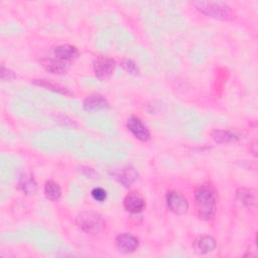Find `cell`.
Masks as SVG:
<instances>
[{
	"label": "cell",
	"instance_id": "1",
	"mask_svg": "<svg viewBox=\"0 0 258 258\" xmlns=\"http://www.w3.org/2000/svg\"><path fill=\"white\" fill-rule=\"evenodd\" d=\"M195 199L199 218L205 221L211 220L215 216L217 210V201L213 189L203 185L198 188Z\"/></svg>",
	"mask_w": 258,
	"mask_h": 258
},
{
	"label": "cell",
	"instance_id": "2",
	"mask_svg": "<svg viewBox=\"0 0 258 258\" xmlns=\"http://www.w3.org/2000/svg\"><path fill=\"white\" fill-rule=\"evenodd\" d=\"M194 5L203 14L218 20H227L232 14L231 7L223 1H196Z\"/></svg>",
	"mask_w": 258,
	"mask_h": 258
},
{
	"label": "cell",
	"instance_id": "3",
	"mask_svg": "<svg viewBox=\"0 0 258 258\" xmlns=\"http://www.w3.org/2000/svg\"><path fill=\"white\" fill-rule=\"evenodd\" d=\"M77 226L86 234L97 235L105 227L103 218L97 213H81L76 219Z\"/></svg>",
	"mask_w": 258,
	"mask_h": 258
},
{
	"label": "cell",
	"instance_id": "4",
	"mask_svg": "<svg viewBox=\"0 0 258 258\" xmlns=\"http://www.w3.org/2000/svg\"><path fill=\"white\" fill-rule=\"evenodd\" d=\"M115 60L111 57L101 56L94 62V72L96 77L101 81H106L111 78L115 71Z\"/></svg>",
	"mask_w": 258,
	"mask_h": 258
},
{
	"label": "cell",
	"instance_id": "5",
	"mask_svg": "<svg viewBox=\"0 0 258 258\" xmlns=\"http://www.w3.org/2000/svg\"><path fill=\"white\" fill-rule=\"evenodd\" d=\"M166 204L168 209L175 215H183L188 210L187 200L181 194L175 190L167 192Z\"/></svg>",
	"mask_w": 258,
	"mask_h": 258
},
{
	"label": "cell",
	"instance_id": "6",
	"mask_svg": "<svg viewBox=\"0 0 258 258\" xmlns=\"http://www.w3.org/2000/svg\"><path fill=\"white\" fill-rule=\"evenodd\" d=\"M127 128L140 141H147L150 138L149 130L137 117H130L127 120Z\"/></svg>",
	"mask_w": 258,
	"mask_h": 258
},
{
	"label": "cell",
	"instance_id": "7",
	"mask_svg": "<svg viewBox=\"0 0 258 258\" xmlns=\"http://www.w3.org/2000/svg\"><path fill=\"white\" fill-rule=\"evenodd\" d=\"M83 108L87 112H99L103 110H108L110 108V105L103 96L93 94L88 96L84 100Z\"/></svg>",
	"mask_w": 258,
	"mask_h": 258
},
{
	"label": "cell",
	"instance_id": "8",
	"mask_svg": "<svg viewBox=\"0 0 258 258\" xmlns=\"http://www.w3.org/2000/svg\"><path fill=\"white\" fill-rule=\"evenodd\" d=\"M116 246L118 248V250L122 253H132L134 252L139 245L138 239L128 233H124V234H120L116 237Z\"/></svg>",
	"mask_w": 258,
	"mask_h": 258
},
{
	"label": "cell",
	"instance_id": "9",
	"mask_svg": "<svg viewBox=\"0 0 258 258\" xmlns=\"http://www.w3.org/2000/svg\"><path fill=\"white\" fill-rule=\"evenodd\" d=\"M79 56V50L72 44H60L53 49V57L67 63H71Z\"/></svg>",
	"mask_w": 258,
	"mask_h": 258
},
{
	"label": "cell",
	"instance_id": "10",
	"mask_svg": "<svg viewBox=\"0 0 258 258\" xmlns=\"http://www.w3.org/2000/svg\"><path fill=\"white\" fill-rule=\"evenodd\" d=\"M114 178L124 186H130L138 177V173L131 166H124L112 172Z\"/></svg>",
	"mask_w": 258,
	"mask_h": 258
},
{
	"label": "cell",
	"instance_id": "11",
	"mask_svg": "<svg viewBox=\"0 0 258 258\" xmlns=\"http://www.w3.org/2000/svg\"><path fill=\"white\" fill-rule=\"evenodd\" d=\"M123 206L127 212L137 214V213H141L144 210L145 201L137 192H131L124 198Z\"/></svg>",
	"mask_w": 258,
	"mask_h": 258
},
{
	"label": "cell",
	"instance_id": "12",
	"mask_svg": "<svg viewBox=\"0 0 258 258\" xmlns=\"http://www.w3.org/2000/svg\"><path fill=\"white\" fill-rule=\"evenodd\" d=\"M216 248V240L211 236L199 237L194 242V249L199 254H208Z\"/></svg>",
	"mask_w": 258,
	"mask_h": 258
},
{
	"label": "cell",
	"instance_id": "13",
	"mask_svg": "<svg viewBox=\"0 0 258 258\" xmlns=\"http://www.w3.org/2000/svg\"><path fill=\"white\" fill-rule=\"evenodd\" d=\"M212 137L215 142L224 144V143H231V142L238 141L241 138V135L232 130L216 129L213 131Z\"/></svg>",
	"mask_w": 258,
	"mask_h": 258
},
{
	"label": "cell",
	"instance_id": "14",
	"mask_svg": "<svg viewBox=\"0 0 258 258\" xmlns=\"http://www.w3.org/2000/svg\"><path fill=\"white\" fill-rule=\"evenodd\" d=\"M41 63L45 68V70L51 74H63L70 68V63L58 60L55 57L44 58L41 60Z\"/></svg>",
	"mask_w": 258,
	"mask_h": 258
},
{
	"label": "cell",
	"instance_id": "15",
	"mask_svg": "<svg viewBox=\"0 0 258 258\" xmlns=\"http://www.w3.org/2000/svg\"><path fill=\"white\" fill-rule=\"evenodd\" d=\"M238 200L246 207H252L256 204V195L252 189L240 187L237 190Z\"/></svg>",
	"mask_w": 258,
	"mask_h": 258
},
{
	"label": "cell",
	"instance_id": "16",
	"mask_svg": "<svg viewBox=\"0 0 258 258\" xmlns=\"http://www.w3.org/2000/svg\"><path fill=\"white\" fill-rule=\"evenodd\" d=\"M44 195L50 201H57L61 196L60 186L53 180H47L44 184Z\"/></svg>",
	"mask_w": 258,
	"mask_h": 258
},
{
	"label": "cell",
	"instance_id": "17",
	"mask_svg": "<svg viewBox=\"0 0 258 258\" xmlns=\"http://www.w3.org/2000/svg\"><path fill=\"white\" fill-rule=\"evenodd\" d=\"M19 187L20 189L26 195H33L37 189V184L32 176L23 175L19 180Z\"/></svg>",
	"mask_w": 258,
	"mask_h": 258
},
{
	"label": "cell",
	"instance_id": "18",
	"mask_svg": "<svg viewBox=\"0 0 258 258\" xmlns=\"http://www.w3.org/2000/svg\"><path fill=\"white\" fill-rule=\"evenodd\" d=\"M32 82H33V84H35L37 86L52 90V91L57 92V93H61V94H64V95H70L71 94L66 88H63V87H61L57 84L51 83L50 81H47V80H33Z\"/></svg>",
	"mask_w": 258,
	"mask_h": 258
},
{
	"label": "cell",
	"instance_id": "19",
	"mask_svg": "<svg viewBox=\"0 0 258 258\" xmlns=\"http://www.w3.org/2000/svg\"><path fill=\"white\" fill-rule=\"evenodd\" d=\"M121 67L123 68V70L129 74V75H133V76H137L139 74V69L137 67V64L129 58H125L121 61Z\"/></svg>",
	"mask_w": 258,
	"mask_h": 258
},
{
	"label": "cell",
	"instance_id": "20",
	"mask_svg": "<svg viewBox=\"0 0 258 258\" xmlns=\"http://www.w3.org/2000/svg\"><path fill=\"white\" fill-rule=\"evenodd\" d=\"M91 195H92L93 199L99 203H102L107 199V191L104 188L99 187V186L94 187L91 191Z\"/></svg>",
	"mask_w": 258,
	"mask_h": 258
},
{
	"label": "cell",
	"instance_id": "21",
	"mask_svg": "<svg viewBox=\"0 0 258 258\" xmlns=\"http://www.w3.org/2000/svg\"><path fill=\"white\" fill-rule=\"evenodd\" d=\"M0 75H1V80H2L3 82L12 81V80H14V79L16 78V75L14 74V72H12L11 70L5 68L4 66L1 67V73H0Z\"/></svg>",
	"mask_w": 258,
	"mask_h": 258
}]
</instances>
